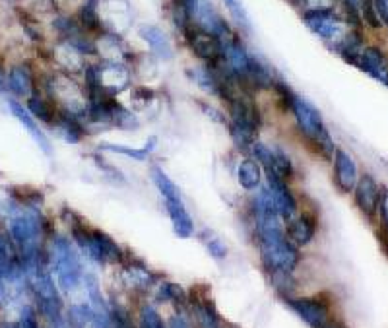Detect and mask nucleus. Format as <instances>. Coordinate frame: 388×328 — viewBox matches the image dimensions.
I'll return each mask as SVG.
<instances>
[{"label":"nucleus","mask_w":388,"mask_h":328,"mask_svg":"<svg viewBox=\"0 0 388 328\" xmlns=\"http://www.w3.org/2000/svg\"><path fill=\"white\" fill-rule=\"evenodd\" d=\"M274 91L279 94V99L288 105V109L291 111L293 119H295V124H297V131L299 134L307 140V146H309L312 152L317 155H321L324 160L332 162V155L336 152V144H334L330 132L324 124V119L319 113V109L309 103L305 98H301L297 94H293L291 88H289L286 82L277 80L276 86H274Z\"/></svg>","instance_id":"f257e3e1"},{"label":"nucleus","mask_w":388,"mask_h":328,"mask_svg":"<svg viewBox=\"0 0 388 328\" xmlns=\"http://www.w3.org/2000/svg\"><path fill=\"white\" fill-rule=\"evenodd\" d=\"M84 80H86V91L88 96H111L117 98L124 89L130 88L133 74L130 68L124 63H113V61H101L98 65H86Z\"/></svg>","instance_id":"f03ea898"},{"label":"nucleus","mask_w":388,"mask_h":328,"mask_svg":"<svg viewBox=\"0 0 388 328\" xmlns=\"http://www.w3.org/2000/svg\"><path fill=\"white\" fill-rule=\"evenodd\" d=\"M303 23L309 28L310 32L317 37H321L322 41L332 45V49L342 41L350 25L345 23L344 16H340L334 4H321V6H307L303 8L301 14Z\"/></svg>","instance_id":"7ed1b4c3"},{"label":"nucleus","mask_w":388,"mask_h":328,"mask_svg":"<svg viewBox=\"0 0 388 328\" xmlns=\"http://www.w3.org/2000/svg\"><path fill=\"white\" fill-rule=\"evenodd\" d=\"M183 39L190 49V53L198 61H202L204 65H218L222 61L223 45L220 37L190 25L187 33L183 35Z\"/></svg>","instance_id":"20e7f679"},{"label":"nucleus","mask_w":388,"mask_h":328,"mask_svg":"<svg viewBox=\"0 0 388 328\" xmlns=\"http://www.w3.org/2000/svg\"><path fill=\"white\" fill-rule=\"evenodd\" d=\"M100 12L103 32L122 35L133 23V10L126 0H101Z\"/></svg>","instance_id":"39448f33"},{"label":"nucleus","mask_w":388,"mask_h":328,"mask_svg":"<svg viewBox=\"0 0 388 328\" xmlns=\"http://www.w3.org/2000/svg\"><path fill=\"white\" fill-rule=\"evenodd\" d=\"M354 197L355 206L359 208V212L367 218H373L378 212V204H380V197H383V186L371 173L359 175V181H357V185L354 188Z\"/></svg>","instance_id":"423d86ee"},{"label":"nucleus","mask_w":388,"mask_h":328,"mask_svg":"<svg viewBox=\"0 0 388 328\" xmlns=\"http://www.w3.org/2000/svg\"><path fill=\"white\" fill-rule=\"evenodd\" d=\"M334 165V185L340 188V193H354L355 185L359 181V167L355 164L354 155L345 152L344 148H336L332 155Z\"/></svg>","instance_id":"0eeeda50"},{"label":"nucleus","mask_w":388,"mask_h":328,"mask_svg":"<svg viewBox=\"0 0 388 328\" xmlns=\"http://www.w3.org/2000/svg\"><path fill=\"white\" fill-rule=\"evenodd\" d=\"M266 186L272 195L274 206H276L279 218L291 219L297 212V198L293 195L288 181L279 179L274 173H266Z\"/></svg>","instance_id":"6e6552de"},{"label":"nucleus","mask_w":388,"mask_h":328,"mask_svg":"<svg viewBox=\"0 0 388 328\" xmlns=\"http://www.w3.org/2000/svg\"><path fill=\"white\" fill-rule=\"evenodd\" d=\"M355 66L388 86V56L375 45H365Z\"/></svg>","instance_id":"1a4fd4ad"},{"label":"nucleus","mask_w":388,"mask_h":328,"mask_svg":"<svg viewBox=\"0 0 388 328\" xmlns=\"http://www.w3.org/2000/svg\"><path fill=\"white\" fill-rule=\"evenodd\" d=\"M291 309L312 328H321L328 322V305L319 297H301L289 301Z\"/></svg>","instance_id":"9d476101"},{"label":"nucleus","mask_w":388,"mask_h":328,"mask_svg":"<svg viewBox=\"0 0 388 328\" xmlns=\"http://www.w3.org/2000/svg\"><path fill=\"white\" fill-rule=\"evenodd\" d=\"M138 35H140V39L148 45V49H150V53L157 58H161V61H171L173 55H175V51H173V43H171V39H169V35H167L161 28H157V25H140L138 28Z\"/></svg>","instance_id":"9b49d317"},{"label":"nucleus","mask_w":388,"mask_h":328,"mask_svg":"<svg viewBox=\"0 0 388 328\" xmlns=\"http://www.w3.org/2000/svg\"><path fill=\"white\" fill-rule=\"evenodd\" d=\"M95 49L101 61H113V63H124L130 61V53L122 41V35L103 32L95 37Z\"/></svg>","instance_id":"f8f14e48"},{"label":"nucleus","mask_w":388,"mask_h":328,"mask_svg":"<svg viewBox=\"0 0 388 328\" xmlns=\"http://www.w3.org/2000/svg\"><path fill=\"white\" fill-rule=\"evenodd\" d=\"M189 78L198 86L204 94L208 96H214V98H220L222 94V78H220V72L216 70V66L212 65H198L192 66L187 70Z\"/></svg>","instance_id":"ddd939ff"},{"label":"nucleus","mask_w":388,"mask_h":328,"mask_svg":"<svg viewBox=\"0 0 388 328\" xmlns=\"http://www.w3.org/2000/svg\"><path fill=\"white\" fill-rule=\"evenodd\" d=\"M315 231H317V221L310 214H301L297 218L293 216L288 219V226H286V235L295 245H307L315 237Z\"/></svg>","instance_id":"4468645a"},{"label":"nucleus","mask_w":388,"mask_h":328,"mask_svg":"<svg viewBox=\"0 0 388 328\" xmlns=\"http://www.w3.org/2000/svg\"><path fill=\"white\" fill-rule=\"evenodd\" d=\"M237 183L247 193H256L262 186V167L255 157H244L237 164Z\"/></svg>","instance_id":"2eb2a0df"},{"label":"nucleus","mask_w":388,"mask_h":328,"mask_svg":"<svg viewBox=\"0 0 388 328\" xmlns=\"http://www.w3.org/2000/svg\"><path fill=\"white\" fill-rule=\"evenodd\" d=\"M150 177H152V183L155 185V188L159 190V195L166 200V204H183L181 188H179L177 183L163 171V167L152 165V167H150Z\"/></svg>","instance_id":"dca6fc26"},{"label":"nucleus","mask_w":388,"mask_h":328,"mask_svg":"<svg viewBox=\"0 0 388 328\" xmlns=\"http://www.w3.org/2000/svg\"><path fill=\"white\" fill-rule=\"evenodd\" d=\"M100 6L101 0H84V2L80 4L76 14V20L80 22V25L88 33H91L93 37H98V35L103 33Z\"/></svg>","instance_id":"f3484780"},{"label":"nucleus","mask_w":388,"mask_h":328,"mask_svg":"<svg viewBox=\"0 0 388 328\" xmlns=\"http://www.w3.org/2000/svg\"><path fill=\"white\" fill-rule=\"evenodd\" d=\"M155 142L157 138H150L146 142L144 148H128V146H119V144H101L100 150L103 152H113V153H121V155H126L134 162H148V157L152 155V152L155 150Z\"/></svg>","instance_id":"a211bd4d"},{"label":"nucleus","mask_w":388,"mask_h":328,"mask_svg":"<svg viewBox=\"0 0 388 328\" xmlns=\"http://www.w3.org/2000/svg\"><path fill=\"white\" fill-rule=\"evenodd\" d=\"M167 212H169V218L173 221V228L179 237H190L194 231V223H192V218L185 208V204H167Z\"/></svg>","instance_id":"6ab92c4d"},{"label":"nucleus","mask_w":388,"mask_h":328,"mask_svg":"<svg viewBox=\"0 0 388 328\" xmlns=\"http://www.w3.org/2000/svg\"><path fill=\"white\" fill-rule=\"evenodd\" d=\"M266 173H274V175L284 179V181H288V183L295 175L293 162H291V157L282 148H274V162H272L270 171H266Z\"/></svg>","instance_id":"aec40b11"},{"label":"nucleus","mask_w":388,"mask_h":328,"mask_svg":"<svg viewBox=\"0 0 388 328\" xmlns=\"http://www.w3.org/2000/svg\"><path fill=\"white\" fill-rule=\"evenodd\" d=\"M223 6L229 14V18L233 20V23L241 30V32H251V16L244 8L243 0H223Z\"/></svg>","instance_id":"412c9836"},{"label":"nucleus","mask_w":388,"mask_h":328,"mask_svg":"<svg viewBox=\"0 0 388 328\" xmlns=\"http://www.w3.org/2000/svg\"><path fill=\"white\" fill-rule=\"evenodd\" d=\"M251 152H253V157L260 164V167H262L264 171H270L272 162H274V148H270L268 144L256 140V142L253 144V148H251Z\"/></svg>","instance_id":"4be33fe9"},{"label":"nucleus","mask_w":388,"mask_h":328,"mask_svg":"<svg viewBox=\"0 0 388 328\" xmlns=\"http://www.w3.org/2000/svg\"><path fill=\"white\" fill-rule=\"evenodd\" d=\"M155 99V91L152 88L146 86H136L130 89V101L134 103V107H148Z\"/></svg>","instance_id":"5701e85b"},{"label":"nucleus","mask_w":388,"mask_h":328,"mask_svg":"<svg viewBox=\"0 0 388 328\" xmlns=\"http://www.w3.org/2000/svg\"><path fill=\"white\" fill-rule=\"evenodd\" d=\"M208 243V249H210V252L214 254V256H218V259H222V256H225V245H223L222 241L218 239V237H214L212 235V239L206 241Z\"/></svg>","instance_id":"b1692460"},{"label":"nucleus","mask_w":388,"mask_h":328,"mask_svg":"<svg viewBox=\"0 0 388 328\" xmlns=\"http://www.w3.org/2000/svg\"><path fill=\"white\" fill-rule=\"evenodd\" d=\"M378 212H380V219H383V226H385V230L388 231V188H383V197H380Z\"/></svg>","instance_id":"393cba45"},{"label":"nucleus","mask_w":388,"mask_h":328,"mask_svg":"<svg viewBox=\"0 0 388 328\" xmlns=\"http://www.w3.org/2000/svg\"><path fill=\"white\" fill-rule=\"evenodd\" d=\"M375 8H377L378 18L383 22V28H388V0H373Z\"/></svg>","instance_id":"a878e982"},{"label":"nucleus","mask_w":388,"mask_h":328,"mask_svg":"<svg viewBox=\"0 0 388 328\" xmlns=\"http://www.w3.org/2000/svg\"><path fill=\"white\" fill-rule=\"evenodd\" d=\"M321 328H344V327H342L340 322H334V320H328V322H326V325H324V327H321Z\"/></svg>","instance_id":"bb28decb"}]
</instances>
